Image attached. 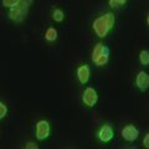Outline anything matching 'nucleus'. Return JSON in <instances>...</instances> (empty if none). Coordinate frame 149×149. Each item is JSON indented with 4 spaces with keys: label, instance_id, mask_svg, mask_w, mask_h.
Segmentation results:
<instances>
[{
    "label": "nucleus",
    "instance_id": "2eb2a0df",
    "mask_svg": "<svg viewBox=\"0 0 149 149\" xmlns=\"http://www.w3.org/2000/svg\"><path fill=\"white\" fill-rule=\"evenodd\" d=\"M127 3V0H109V6L111 8H119L124 5Z\"/></svg>",
    "mask_w": 149,
    "mask_h": 149
},
{
    "label": "nucleus",
    "instance_id": "39448f33",
    "mask_svg": "<svg viewBox=\"0 0 149 149\" xmlns=\"http://www.w3.org/2000/svg\"><path fill=\"white\" fill-rule=\"evenodd\" d=\"M97 137H98V139H100L102 143H108L114 137V130L108 124L103 125V127H101L100 130L97 132Z\"/></svg>",
    "mask_w": 149,
    "mask_h": 149
},
{
    "label": "nucleus",
    "instance_id": "1a4fd4ad",
    "mask_svg": "<svg viewBox=\"0 0 149 149\" xmlns=\"http://www.w3.org/2000/svg\"><path fill=\"white\" fill-rule=\"evenodd\" d=\"M108 60H109V49L106 46L103 52H102L100 55V57L95 61V65L96 66H98V67H102V66H104V65L108 63Z\"/></svg>",
    "mask_w": 149,
    "mask_h": 149
},
{
    "label": "nucleus",
    "instance_id": "0eeeda50",
    "mask_svg": "<svg viewBox=\"0 0 149 149\" xmlns=\"http://www.w3.org/2000/svg\"><path fill=\"white\" fill-rule=\"evenodd\" d=\"M136 86L139 88V91L142 92H146L149 87V76L147 72L141 71L137 74V78H136Z\"/></svg>",
    "mask_w": 149,
    "mask_h": 149
},
{
    "label": "nucleus",
    "instance_id": "ddd939ff",
    "mask_svg": "<svg viewBox=\"0 0 149 149\" xmlns=\"http://www.w3.org/2000/svg\"><path fill=\"white\" fill-rule=\"evenodd\" d=\"M139 61L143 66H148L149 65V52L147 50H142L139 54Z\"/></svg>",
    "mask_w": 149,
    "mask_h": 149
},
{
    "label": "nucleus",
    "instance_id": "423d86ee",
    "mask_svg": "<svg viewBox=\"0 0 149 149\" xmlns=\"http://www.w3.org/2000/svg\"><path fill=\"white\" fill-rule=\"evenodd\" d=\"M139 136V130L133 124H128L122 129V137L127 142H134Z\"/></svg>",
    "mask_w": 149,
    "mask_h": 149
},
{
    "label": "nucleus",
    "instance_id": "f8f14e48",
    "mask_svg": "<svg viewBox=\"0 0 149 149\" xmlns=\"http://www.w3.org/2000/svg\"><path fill=\"white\" fill-rule=\"evenodd\" d=\"M52 19L56 22H62L63 19H65V14L61 9H55L52 11Z\"/></svg>",
    "mask_w": 149,
    "mask_h": 149
},
{
    "label": "nucleus",
    "instance_id": "dca6fc26",
    "mask_svg": "<svg viewBox=\"0 0 149 149\" xmlns=\"http://www.w3.org/2000/svg\"><path fill=\"white\" fill-rule=\"evenodd\" d=\"M8 114V107L5 103H3V102H0V120L3 118H5V116Z\"/></svg>",
    "mask_w": 149,
    "mask_h": 149
},
{
    "label": "nucleus",
    "instance_id": "20e7f679",
    "mask_svg": "<svg viewBox=\"0 0 149 149\" xmlns=\"http://www.w3.org/2000/svg\"><path fill=\"white\" fill-rule=\"evenodd\" d=\"M50 123L47 120L41 119L36 123V138L37 141H45L46 138H49L50 136Z\"/></svg>",
    "mask_w": 149,
    "mask_h": 149
},
{
    "label": "nucleus",
    "instance_id": "9d476101",
    "mask_svg": "<svg viewBox=\"0 0 149 149\" xmlns=\"http://www.w3.org/2000/svg\"><path fill=\"white\" fill-rule=\"evenodd\" d=\"M57 30L55 27H49L47 30L45 32V40L49 41V42H55L57 40Z\"/></svg>",
    "mask_w": 149,
    "mask_h": 149
},
{
    "label": "nucleus",
    "instance_id": "4468645a",
    "mask_svg": "<svg viewBox=\"0 0 149 149\" xmlns=\"http://www.w3.org/2000/svg\"><path fill=\"white\" fill-rule=\"evenodd\" d=\"M21 0H3V6L4 8H13V6H15L17 5L19 3H20Z\"/></svg>",
    "mask_w": 149,
    "mask_h": 149
},
{
    "label": "nucleus",
    "instance_id": "f257e3e1",
    "mask_svg": "<svg viewBox=\"0 0 149 149\" xmlns=\"http://www.w3.org/2000/svg\"><path fill=\"white\" fill-rule=\"evenodd\" d=\"M116 24V17H114V14L113 13H106L103 15L98 16L97 19H95L92 24V27L95 30L96 35L103 39L108 35V32L114 27Z\"/></svg>",
    "mask_w": 149,
    "mask_h": 149
},
{
    "label": "nucleus",
    "instance_id": "7ed1b4c3",
    "mask_svg": "<svg viewBox=\"0 0 149 149\" xmlns=\"http://www.w3.org/2000/svg\"><path fill=\"white\" fill-rule=\"evenodd\" d=\"M82 102L83 104L87 107H95L98 102V93L95 88L92 87H87L85 91H83L82 95Z\"/></svg>",
    "mask_w": 149,
    "mask_h": 149
},
{
    "label": "nucleus",
    "instance_id": "6e6552de",
    "mask_svg": "<svg viewBox=\"0 0 149 149\" xmlns=\"http://www.w3.org/2000/svg\"><path fill=\"white\" fill-rule=\"evenodd\" d=\"M77 78L82 85L88 82V80H90V67L87 65H82L77 68Z\"/></svg>",
    "mask_w": 149,
    "mask_h": 149
},
{
    "label": "nucleus",
    "instance_id": "f3484780",
    "mask_svg": "<svg viewBox=\"0 0 149 149\" xmlns=\"http://www.w3.org/2000/svg\"><path fill=\"white\" fill-rule=\"evenodd\" d=\"M25 148L26 149H37L39 147H37V144L34 143V142H29V143H26L25 144Z\"/></svg>",
    "mask_w": 149,
    "mask_h": 149
},
{
    "label": "nucleus",
    "instance_id": "9b49d317",
    "mask_svg": "<svg viewBox=\"0 0 149 149\" xmlns=\"http://www.w3.org/2000/svg\"><path fill=\"white\" fill-rule=\"evenodd\" d=\"M104 47H106V46H104L103 44H97V45L95 46V49H93V51H92V61H93V62H95L96 60L100 57V55L103 52Z\"/></svg>",
    "mask_w": 149,
    "mask_h": 149
},
{
    "label": "nucleus",
    "instance_id": "f03ea898",
    "mask_svg": "<svg viewBox=\"0 0 149 149\" xmlns=\"http://www.w3.org/2000/svg\"><path fill=\"white\" fill-rule=\"evenodd\" d=\"M32 0H21L17 5L10 8L9 10V19L14 22H22L29 14V9Z\"/></svg>",
    "mask_w": 149,
    "mask_h": 149
},
{
    "label": "nucleus",
    "instance_id": "a211bd4d",
    "mask_svg": "<svg viewBox=\"0 0 149 149\" xmlns=\"http://www.w3.org/2000/svg\"><path fill=\"white\" fill-rule=\"evenodd\" d=\"M143 146L146 148H149V134H147L146 137H144L143 139Z\"/></svg>",
    "mask_w": 149,
    "mask_h": 149
}]
</instances>
